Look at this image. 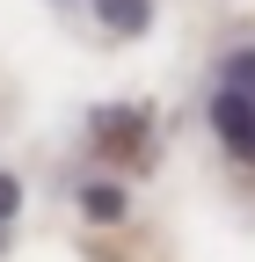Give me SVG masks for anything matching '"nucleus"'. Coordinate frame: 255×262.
Instances as JSON below:
<instances>
[{
  "mask_svg": "<svg viewBox=\"0 0 255 262\" xmlns=\"http://www.w3.org/2000/svg\"><path fill=\"white\" fill-rule=\"evenodd\" d=\"M139 131H146V110H95V139H110V146H139Z\"/></svg>",
  "mask_w": 255,
  "mask_h": 262,
  "instance_id": "obj_3",
  "label": "nucleus"
},
{
  "mask_svg": "<svg viewBox=\"0 0 255 262\" xmlns=\"http://www.w3.org/2000/svg\"><path fill=\"white\" fill-rule=\"evenodd\" d=\"M211 131H219V146H226L233 160L255 168V95H248V88H226V80H219V95H211Z\"/></svg>",
  "mask_w": 255,
  "mask_h": 262,
  "instance_id": "obj_1",
  "label": "nucleus"
},
{
  "mask_svg": "<svg viewBox=\"0 0 255 262\" xmlns=\"http://www.w3.org/2000/svg\"><path fill=\"white\" fill-rule=\"evenodd\" d=\"M15 204H22V182H15L8 168H0V226H8V219H15Z\"/></svg>",
  "mask_w": 255,
  "mask_h": 262,
  "instance_id": "obj_6",
  "label": "nucleus"
},
{
  "mask_svg": "<svg viewBox=\"0 0 255 262\" xmlns=\"http://www.w3.org/2000/svg\"><path fill=\"white\" fill-rule=\"evenodd\" d=\"M219 80H226V88H248V95H255V44L226 51V66H219Z\"/></svg>",
  "mask_w": 255,
  "mask_h": 262,
  "instance_id": "obj_5",
  "label": "nucleus"
},
{
  "mask_svg": "<svg viewBox=\"0 0 255 262\" xmlns=\"http://www.w3.org/2000/svg\"><path fill=\"white\" fill-rule=\"evenodd\" d=\"M80 211H88V219H102V226L124 219V189H117V182H88V189H80Z\"/></svg>",
  "mask_w": 255,
  "mask_h": 262,
  "instance_id": "obj_4",
  "label": "nucleus"
},
{
  "mask_svg": "<svg viewBox=\"0 0 255 262\" xmlns=\"http://www.w3.org/2000/svg\"><path fill=\"white\" fill-rule=\"evenodd\" d=\"M95 15H102L117 37H139V29L153 22V0H95Z\"/></svg>",
  "mask_w": 255,
  "mask_h": 262,
  "instance_id": "obj_2",
  "label": "nucleus"
}]
</instances>
